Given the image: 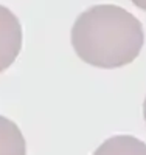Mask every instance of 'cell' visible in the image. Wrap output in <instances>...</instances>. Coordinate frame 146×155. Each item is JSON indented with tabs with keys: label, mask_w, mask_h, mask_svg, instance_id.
Masks as SVG:
<instances>
[{
	"label": "cell",
	"mask_w": 146,
	"mask_h": 155,
	"mask_svg": "<svg viewBox=\"0 0 146 155\" xmlns=\"http://www.w3.org/2000/svg\"><path fill=\"white\" fill-rule=\"evenodd\" d=\"M144 44L141 22L117 5H95L81 12L72 28L79 59L98 68H120L140 54Z\"/></svg>",
	"instance_id": "6da1fadb"
},
{
	"label": "cell",
	"mask_w": 146,
	"mask_h": 155,
	"mask_svg": "<svg viewBox=\"0 0 146 155\" xmlns=\"http://www.w3.org/2000/svg\"><path fill=\"white\" fill-rule=\"evenodd\" d=\"M20 48L22 25L14 12L0 5V73L12 65Z\"/></svg>",
	"instance_id": "7a4b0ae2"
},
{
	"label": "cell",
	"mask_w": 146,
	"mask_h": 155,
	"mask_svg": "<svg viewBox=\"0 0 146 155\" xmlns=\"http://www.w3.org/2000/svg\"><path fill=\"white\" fill-rule=\"evenodd\" d=\"M93 155H146V144L132 135H115L101 143Z\"/></svg>",
	"instance_id": "3957f363"
},
{
	"label": "cell",
	"mask_w": 146,
	"mask_h": 155,
	"mask_svg": "<svg viewBox=\"0 0 146 155\" xmlns=\"http://www.w3.org/2000/svg\"><path fill=\"white\" fill-rule=\"evenodd\" d=\"M0 155H26V143L19 126L0 115Z\"/></svg>",
	"instance_id": "277c9868"
},
{
	"label": "cell",
	"mask_w": 146,
	"mask_h": 155,
	"mask_svg": "<svg viewBox=\"0 0 146 155\" xmlns=\"http://www.w3.org/2000/svg\"><path fill=\"white\" fill-rule=\"evenodd\" d=\"M131 2L134 3L137 8H140V9L146 11V0H131Z\"/></svg>",
	"instance_id": "5b68a950"
},
{
	"label": "cell",
	"mask_w": 146,
	"mask_h": 155,
	"mask_svg": "<svg viewBox=\"0 0 146 155\" xmlns=\"http://www.w3.org/2000/svg\"><path fill=\"white\" fill-rule=\"evenodd\" d=\"M143 116H144V121H146V98H144V102H143Z\"/></svg>",
	"instance_id": "8992f818"
}]
</instances>
